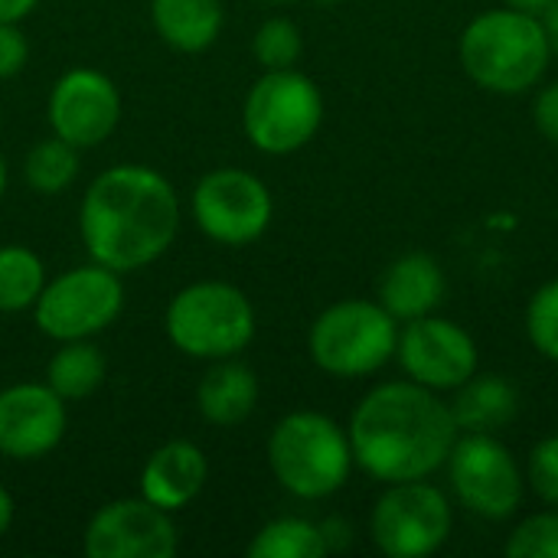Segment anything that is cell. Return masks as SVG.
Here are the masks:
<instances>
[{
	"label": "cell",
	"instance_id": "5b68a950",
	"mask_svg": "<svg viewBox=\"0 0 558 558\" xmlns=\"http://www.w3.org/2000/svg\"><path fill=\"white\" fill-rule=\"evenodd\" d=\"M167 337L193 360L239 356L255 337V307L229 281H196L167 304Z\"/></svg>",
	"mask_w": 558,
	"mask_h": 558
},
{
	"label": "cell",
	"instance_id": "7c38bea8",
	"mask_svg": "<svg viewBox=\"0 0 558 558\" xmlns=\"http://www.w3.org/2000/svg\"><path fill=\"white\" fill-rule=\"evenodd\" d=\"M396 360L412 383L435 392L464 386L481 363L474 337L461 324L435 314L405 320V327L399 330Z\"/></svg>",
	"mask_w": 558,
	"mask_h": 558
},
{
	"label": "cell",
	"instance_id": "74e56055",
	"mask_svg": "<svg viewBox=\"0 0 558 558\" xmlns=\"http://www.w3.org/2000/svg\"><path fill=\"white\" fill-rule=\"evenodd\" d=\"M268 3H291V0H268Z\"/></svg>",
	"mask_w": 558,
	"mask_h": 558
},
{
	"label": "cell",
	"instance_id": "603a6c76",
	"mask_svg": "<svg viewBox=\"0 0 558 558\" xmlns=\"http://www.w3.org/2000/svg\"><path fill=\"white\" fill-rule=\"evenodd\" d=\"M327 556L320 526L301 517L265 523L248 543V558H320Z\"/></svg>",
	"mask_w": 558,
	"mask_h": 558
},
{
	"label": "cell",
	"instance_id": "9a60e30c",
	"mask_svg": "<svg viewBox=\"0 0 558 558\" xmlns=\"http://www.w3.org/2000/svg\"><path fill=\"white\" fill-rule=\"evenodd\" d=\"M69 415L46 383H16L0 392V454L10 461H39L65 435Z\"/></svg>",
	"mask_w": 558,
	"mask_h": 558
},
{
	"label": "cell",
	"instance_id": "cb8c5ba5",
	"mask_svg": "<svg viewBox=\"0 0 558 558\" xmlns=\"http://www.w3.org/2000/svg\"><path fill=\"white\" fill-rule=\"evenodd\" d=\"M23 177L39 196H56V193L69 190L72 180L78 177V147H72L69 141H62L56 134L33 144V150L26 154V163H23Z\"/></svg>",
	"mask_w": 558,
	"mask_h": 558
},
{
	"label": "cell",
	"instance_id": "30bf717a",
	"mask_svg": "<svg viewBox=\"0 0 558 558\" xmlns=\"http://www.w3.org/2000/svg\"><path fill=\"white\" fill-rule=\"evenodd\" d=\"M445 468L458 504L474 517L504 523L520 510L526 477L497 435H461Z\"/></svg>",
	"mask_w": 558,
	"mask_h": 558
},
{
	"label": "cell",
	"instance_id": "8d00e7d4",
	"mask_svg": "<svg viewBox=\"0 0 558 558\" xmlns=\"http://www.w3.org/2000/svg\"><path fill=\"white\" fill-rule=\"evenodd\" d=\"M317 3H327L330 7V3H340V0H317Z\"/></svg>",
	"mask_w": 558,
	"mask_h": 558
},
{
	"label": "cell",
	"instance_id": "4316f807",
	"mask_svg": "<svg viewBox=\"0 0 558 558\" xmlns=\"http://www.w3.org/2000/svg\"><path fill=\"white\" fill-rule=\"evenodd\" d=\"M526 337L546 360L558 363V278L546 281L526 307Z\"/></svg>",
	"mask_w": 558,
	"mask_h": 558
},
{
	"label": "cell",
	"instance_id": "4fadbf2b",
	"mask_svg": "<svg viewBox=\"0 0 558 558\" xmlns=\"http://www.w3.org/2000/svg\"><path fill=\"white\" fill-rule=\"evenodd\" d=\"M177 526L167 510L144 497L101 507L85 526L88 558H173Z\"/></svg>",
	"mask_w": 558,
	"mask_h": 558
},
{
	"label": "cell",
	"instance_id": "8fae6325",
	"mask_svg": "<svg viewBox=\"0 0 558 558\" xmlns=\"http://www.w3.org/2000/svg\"><path fill=\"white\" fill-rule=\"evenodd\" d=\"M271 213L268 186L239 167L213 170L193 190V219L199 232L219 245H252L271 226Z\"/></svg>",
	"mask_w": 558,
	"mask_h": 558
},
{
	"label": "cell",
	"instance_id": "d4e9b609",
	"mask_svg": "<svg viewBox=\"0 0 558 558\" xmlns=\"http://www.w3.org/2000/svg\"><path fill=\"white\" fill-rule=\"evenodd\" d=\"M301 49H304L301 29L288 16L265 20L252 39V52L265 69H294V62L301 59Z\"/></svg>",
	"mask_w": 558,
	"mask_h": 558
},
{
	"label": "cell",
	"instance_id": "7402d4cb",
	"mask_svg": "<svg viewBox=\"0 0 558 558\" xmlns=\"http://www.w3.org/2000/svg\"><path fill=\"white\" fill-rule=\"evenodd\" d=\"M46 288V268L26 245H0V314L33 311Z\"/></svg>",
	"mask_w": 558,
	"mask_h": 558
},
{
	"label": "cell",
	"instance_id": "83f0119b",
	"mask_svg": "<svg viewBox=\"0 0 558 558\" xmlns=\"http://www.w3.org/2000/svg\"><path fill=\"white\" fill-rule=\"evenodd\" d=\"M526 484L546 504L558 507V435L543 438L526 461Z\"/></svg>",
	"mask_w": 558,
	"mask_h": 558
},
{
	"label": "cell",
	"instance_id": "e0dca14e",
	"mask_svg": "<svg viewBox=\"0 0 558 558\" xmlns=\"http://www.w3.org/2000/svg\"><path fill=\"white\" fill-rule=\"evenodd\" d=\"M445 291H448V281H445L441 265L425 252H412V255L396 258L386 268L379 281V304L399 324H405V320L435 314V307L445 301Z\"/></svg>",
	"mask_w": 558,
	"mask_h": 558
},
{
	"label": "cell",
	"instance_id": "7a4b0ae2",
	"mask_svg": "<svg viewBox=\"0 0 558 558\" xmlns=\"http://www.w3.org/2000/svg\"><path fill=\"white\" fill-rule=\"evenodd\" d=\"M177 229V190L144 163L108 167L92 180L78 206V232L92 262L118 275L157 262L173 245Z\"/></svg>",
	"mask_w": 558,
	"mask_h": 558
},
{
	"label": "cell",
	"instance_id": "2e32d148",
	"mask_svg": "<svg viewBox=\"0 0 558 558\" xmlns=\"http://www.w3.org/2000/svg\"><path fill=\"white\" fill-rule=\"evenodd\" d=\"M209 481V461L193 441H167L141 471V497L154 507L177 513L190 507Z\"/></svg>",
	"mask_w": 558,
	"mask_h": 558
},
{
	"label": "cell",
	"instance_id": "9c48e42d",
	"mask_svg": "<svg viewBox=\"0 0 558 558\" xmlns=\"http://www.w3.org/2000/svg\"><path fill=\"white\" fill-rule=\"evenodd\" d=\"M454 530V510L445 490L425 481L386 484L369 517V536L389 558L435 556Z\"/></svg>",
	"mask_w": 558,
	"mask_h": 558
},
{
	"label": "cell",
	"instance_id": "d6a6232c",
	"mask_svg": "<svg viewBox=\"0 0 558 558\" xmlns=\"http://www.w3.org/2000/svg\"><path fill=\"white\" fill-rule=\"evenodd\" d=\"M543 26H546V39H549L553 56H558V0H553L549 10L543 13Z\"/></svg>",
	"mask_w": 558,
	"mask_h": 558
},
{
	"label": "cell",
	"instance_id": "52a82bcc",
	"mask_svg": "<svg viewBox=\"0 0 558 558\" xmlns=\"http://www.w3.org/2000/svg\"><path fill=\"white\" fill-rule=\"evenodd\" d=\"M324 121L320 88L298 69H265L248 88L242 108V128L252 147L271 157H284L314 141Z\"/></svg>",
	"mask_w": 558,
	"mask_h": 558
},
{
	"label": "cell",
	"instance_id": "484cf974",
	"mask_svg": "<svg viewBox=\"0 0 558 558\" xmlns=\"http://www.w3.org/2000/svg\"><path fill=\"white\" fill-rule=\"evenodd\" d=\"M504 549L510 558H558V507L526 517Z\"/></svg>",
	"mask_w": 558,
	"mask_h": 558
},
{
	"label": "cell",
	"instance_id": "5bb4252c",
	"mask_svg": "<svg viewBox=\"0 0 558 558\" xmlns=\"http://www.w3.org/2000/svg\"><path fill=\"white\" fill-rule=\"evenodd\" d=\"M121 118V95L98 69H69L49 92L52 134L78 150L98 147L111 137Z\"/></svg>",
	"mask_w": 558,
	"mask_h": 558
},
{
	"label": "cell",
	"instance_id": "f1b7e54d",
	"mask_svg": "<svg viewBox=\"0 0 558 558\" xmlns=\"http://www.w3.org/2000/svg\"><path fill=\"white\" fill-rule=\"evenodd\" d=\"M29 46L16 23H0V78L16 75L26 65Z\"/></svg>",
	"mask_w": 558,
	"mask_h": 558
},
{
	"label": "cell",
	"instance_id": "d590c367",
	"mask_svg": "<svg viewBox=\"0 0 558 558\" xmlns=\"http://www.w3.org/2000/svg\"><path fill=\"white\" fill-rule=\"evenodd\" d=\"M3 190H7V163L0 157V196H3Z\"/></svg>",
	"mask_w": 558,
	"mask_h": 558
},
{
	"label": "cell",
	"instance_id": "1f68e13d",
	"mask_svg": "<svg viewBox=\"0 0 558 558\" xmlns=\"http://www.w3.org/2000/svg\"><path fill=\"white\" fill-rule=\"evenodd\" d=\"M39 0H0V23H20L36 10Z\"/></svg>",
	"mask_w": 558,
	"mask_h": 558
},
{
	"label": "cell",
	"instance_id": "3957f363",
	"mask_svg": "<svg viewBox=\"0 0 558 558\" xmlns=\"http://www.w3.org/2000/svg\"><path fill=\"white\" fill-rule=\"evenodd\" d=\"M458 52L471 82L494 95H523L536 88L553 59L543 20L513 7L474 16Z\"/></svg>",
	"mask_w": 558,
	"mask_h": 558
},
{
	"label": "cell",
	"instance_id": "d6986e66",
	"mask_svg": "<svg viewBox=\"0 0 558 558\" xmlns=\"http://www.w3.org/2000/svg\"><path fill=\"white\" fill-rule=\"evenodd\" d=\"M196 405L209 425H242L258 405V376L235 356L216 360V366L203 376L196 389Z\"/></svg>",
	"mask_w": 558,
	"mask_h": 558
},
{
	"label": "cell",
	"instance_id": "8992f818",
	"mask_svg": "<svg viewBox=\"0 0 558 558\" xmlns=\"http://www.w3.org/2000/svg\"><path fill=\"white\" fill-rule=\"evenodd\" d=\"M399 343V320L379 301H337L311 327L307 350L317 369L337 379L379 373Z\"/></svg>",
	"mask_w": 558,
	"mask_h": 558
},
{
	"label": "cell",
	"instance_id": "836d02e7",
	"mask_svg": "<svg viewBox=\"0 0 558 558\" xmlns=\"http://www.w3.org/2000/svg\"><path fill=\"white\" fill-rule=\"evenodd\" d=\"M553 0H504V7H513V10H523V13H533V16H543L549 10Z\"/></svg>",
	"mask_w": 558,
	"mask_h": 558
},
{
	"label": "cell",
	"instance_id": "6da1fadb",
	"mask_svg": "<svg viewBox=\"0 0 558 558\" xmlns=\"http://www.w3.org/2000/svg\"><path fill=\"white\" fill-rule=\"evenodd\" d=\"M353 464L379 484L425 481L445 468L458 425L435 389L412 379L379 383L350 415Z\"/></svg>",
	"mask_w": 558,
	"mask_h": 558
},
{
	"label": "cell",
	"instance_id": "44dd1931",
	"mask_svg": "<svg viewBox=\"0 0 558 558\" xmlns=\"http://www.w3.org/2000/svg\"><path fill=\"white\" fill-rule=\"evenodd\" d=\"M105 369L108 363L92 340H65L46 366V386L65 402H78L105 383Z\"/></svg>",
	"mask_w": 558,
	"mask_h": 558
},
{
	"label": "cell",
	"instance_id": "ffe728a7",
	"mask_svg": "<svg viewBox=\"0 0 558 558\" xmlns=\"http://www.w3.org/2000/svg\"><path fill=\"white\" fill-rule=\"evenodd\" d=\"M150 20L157 36L177 52H203L219 39L222 3L219 0H150Z\"/></svg>",
	"mask_w": 558,
	"mask_h": 558
},
{
	"label": "cell",
	"instance_id": "e575fe53",
	"mask_svg": "<svg viewBox=\"0 0 558 558\" xmlns=\"http://www.w3.org/2000/svg\"><path fill=\"white\" fill-rule=\"evenodd\" d=\"M10 523H13V497L0 487V539L7 536Z\"/></svg>",
	"mask_w": 558,
	"mask_h": 558
},
{
	"label": "cell",
	"instance_id": "277c9868",
	"mask_svg": "<svg viewBox=\"0 0 558 558\" xmlns=\"http://www.w3.org/2000/svg\"><path fill=\"white\" fill-rule=\"evenodd\" d=\"M268 464L275 481L298 500H327L350 481V435L330 415L291 412L268 438Z\"/></svg>",
	"mask_w": 558,
	"mask_h": 558
},
{
	"label": "cell",
	"instance_id": "ac0fdd59",
	"mask_svg": "<svg viewBox=\"0 0 558 558\" xmlns=\"http://www.w3.org/2000/svg\"><path fill=\"white\" fill-rule=\"evenodd\" d=\"M458 396L448 402L458 432L464 435H497L507 428L520 412V392L510 379L497 373H474L464 386L454 389Z\"/></svg>",
	"mask_w": 558,
	"mask_h": 558
},
{
	"label": "cell",
	"instance_id": "4dcf8cb0",
	"mask_svg": "<svg viewBox=\"0 0 558 558\" xmlns=\"http://www.w3.org/2000/svg\"><path fill=\"white\" fill-rule=\"evenodd\" d=\"M320 536H324V546H327V553H333V549H347L350 546V539H353V530L343 523V520H327V523H320Z\"/></svg>",
	"mask_w": 558,
	"mask_h": 558
},
{
	"label": "cell",
	"instance_id": "ba28073f",
	"mask_svg": "<svg viewBox=\"0 0 558 558\" xmlns=\"http://www.w3.org/2000/svg\"><path fill=\"white\" fill-rule=\"evenodd\" d=\"M124 311L121 275L92 262L46 281L33 304V320L49 340H88L108 330Z\"/></svg>",
	"mask_w": 558,
	"mask_h": 558
},
{
	"label": "cell",
	"instance_id": "f546056e",
	"mask_svg": "<svg viewBox=\"0 0 558 558\" xmlns=\"http://www.w3.org/2000/svg\"><path fill=\"white\" fill-rule=\"evenodd\" d=\"M533 121L546 141L558 144V82H549L533 101Z\"/></svg>",
	"mask_w": 558,
	"mask_h": 558
}]
</instances>
